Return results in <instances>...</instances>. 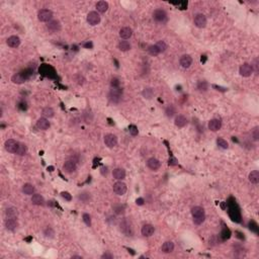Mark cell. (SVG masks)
Instances as JSON below:
<instances>
[{
    "mask_svg": "<svg viewBox=\"0 0 259 259\" xmlns=\"http://www.w3.org/2000/svg\"><path fill=\"white\" fill-rule=\"evenodd\" d=\"M192 215L193 217V223L195 225H202L206 220V213L202 207H193L192 208Z\"/></svg>",
    "mask_w": 259,
    "mask_h": 259,
    "instance_id": "1",
    "label": "cell"
},
{
    "mask_svg": "<svg viewBox=\"0 0 259 259\" xmlns=\"http://www.w3.org/2000/svg\"><path fill=\"white\" fill-rule=\"evenodd\" d=\"M20 143H19L17 141L13 140V139H9L5 141V144H4V147H5V150L7 152L12 153V154H16L17 151H19Z\"/></svg>",
    "mask_w": 259,
    "mask_h": 259,
    "instance_id": "2",
    "label": "cell"
},
{
    "mask_svg": "<svg viewBox=\"0 0 259 259\" xmlns=\"http://www.w3.org/2000/svg\"><path fill=\"white\" fill-rule=\"evenodd\" d=\"M122 94V89L120 87H111L110 94H108V97H110V100L113 103H117L120 101V99L121 97Z\"/></svg>",
    "mask_w": 259,
    "mask_h": 259,
    "instance_id": "3",
    "label": "cell"
},
{
    "mask_svg": "<svg viewBox=\"0 0 259 259\" xmlns=\"http://www.w3.org/2000/svg\"><path fill=\"white\" fill-rule=\"evenodd\" d=\"M53 19V12L50 9H40L38 12V19L42 22H50Z\"/></svg>",
    "mask_w": 259,
    "mask_h": 259,
    "instance_id": "4",
    "label": "cell"
},
{
    "mask_svg": "<svg viewBox=\"0 0 259 259\" xmlns=\"http://www.w3.org/2000/svg\"><path fill=\"white\" fill-rule=\"evenodd\" d=\"M193 22L197 28L203 29V28H206L208 20H207V17L204 14H202V13H197V14H195V16H194Z\"/></svg>",
    "mask_w": 259,
    "mask_h": 259,
    "instance_id": "5",
    "label": "cell"
},
{
    "mask_svg": "<svg viewBox=\"0 0 259 259\" xmlns=\"http://www.w3.org/2000/svg\"><path fill=\"white\" fill-rule=\"evenodd\" d=\"M87 22L90 25H97L100 22V15L97 11H90L87 14Z\"/></svg>",
    "mask_w": 259,
    "mask_h": 259,
    "instance_id": "6",
    "label": "cell"
},
{
    "mask_svg": "<svg viewBox=\"0 0 259 259\" xmlns=\"http://www.w3.org/2000/svg\"><path fill=\"white\" fill-rule=\"evenodd\" d=\"M104 144L108 148H113L117 145V138L113 134H106L104 136Z\"/></svg>",
    "mask_w": 259,
    "mask_h": 259,
    "instance_id": "7",
    "label": "cell"
},
{
    "mask_svg": "<svg viewBox=\"0 0 259 259\" xmlns=\"http://www.w3.org/2000/svg\"><path fill=\"white\" fill-rule=\"evenodd\" d=\"M113 192L116 193L117 195H122L127 192V184L125 182H122L121 180L117 181L115 184H113Z\"/></svg>",
    "mask_w": 259,
    "mask_h": 259,
    "instance_id": "8",
    "label": "cell"
},
{
    "mask_svg": "<svg viewBox=\"0 0 259 259\" xmlns=\"http://www.w3.org/2000/svg\"><path fill=\"white\" fill-rule=\"evenodd\" d=\"M239 73H240L241 76H243V77L251 76L252 73H253V69H252L251 65L248 64V63H244V64H242V65L240 66Z\"/></svg>",
    "mask_w": 259,
    "mask_h": 259,
    "instance_id": "9",
    "label": "cell"
},
{
    "mask_svg": "<svg viewBox=\"0 0 259 259\" xmlns=\"http://www.w3.org/2000/svg\"><path fill=\"white\" fill-rule=\"evenodd\" d=\"M153 19L158 22H165L167 20V13L163 9H156L153 12Z\"/></svg>",
    "mask_w": 259,
    "mask_h": 259,
    "instance_id": "10",
    "label": "cell"
},
{
    "mask_svg": "<svg viewBox=\"0 0 259 259\" xmlns=\"http://www.w3.org/2000/svg\"><path fill=\"white\" fill-rule=\"evenodd\" d=\"M77 169V165H76V162L75 161H72V160H69V161H66L64 163V165H63V171L66 172V173H73L75 172Z\"/></svg>",
    "mask_w": 259,
    "mask_h": 259,
    "instance_id": "11",
    "label": "cell"
},
{
    "mask_svg": "<svg viewBox=\"0 0 259 259\" xmlns=\"http://www.w3.org/2000/svg\"><path fill=\"white\" fill-rule=\"evenodd\" d=\"M154 232H155V228L150 224L144 225L142 227V229H141V233H142L144 237H151V236L154 234Z\"/></svg>",
    "mask_w": 259,
    "mask_h": 259,
    "instance_id": "12",
    "label": "cell"
},
{
    "mask_svg": "<svg viewBox=\"0 0 259 259\" xmlns=\"http://www.w3.org/2000/svg\"><path fill=\"white\" fill-rule=\"evenodd\" d=\"M147 166L151 170L156 171V170L159 169V168H160L161 162L159 161L158 159H156V158H150V159H148V161H147Z\"/></svg>",
    "mask_w": 259,
    "mask_h": 259,
    "instance_id": "13",
    "label": "cell"
},
{
    "mask_svg": "<svg viewBox=\"0 0 259 259\" xmlns=\"http://www.w3.org/2000/svg\"><path fill=\"white\" fill-rule=\"evenodd\" d=\"M26 78H28L26 75L22 73V72H20V73H16V74L13 75L11 77V81L15 84H22V83L25 82Z\"/></svg>",
    "mask_w": 259,
    "mask_h": 259,
    "instance_id": "14",
    "label": "cell"
},
{
    "mask_svg": "<svg viewBox=\"0 0 259 259\" xmlns=\"http://www.w3.org/2000/svg\"><path fill=\"white\" fill-rule=\"evenodd\" d=\"M133 35V30L129 26H125L120 30V37L122 40H128Z\"/></svg>",
    "mask_w": 259,
    "mask_h": 259,
    "instance_id": "15",
    "label": "cell"
},
{
    "mask_svg": "<svg viewBox=\"0 0 259 259\" xmlns=\"http://www.w3.org/2000/svg\"><path fill=\"white\" fill-rule=\"evenodd\" d=\"M4 224H5L6 229L9 231H14L17 227H19V222H17L15 219H10V218H7Z\"/></svg>",
    "mask_w": 259,
    "mask_h": 259,
    "instance_id": "16",
    "label": "cell"
},
{
    "mask_svg": "<svg viewBox=\"0 0 259 259\" xmlns=\"http://www.w3.org/2000/svg\"><path fill=\"white\" fill-rule=\"evenodd\" d=\"M222 128V122L220 120L213 119L208 121V129H210L212 132H217L219 131Z\"/></svg>",
    "mask_w": 259,
    "mask_h": 259,
    "instance_id": "17",
    "label": "cell"
},
{
    "mask_svg": "<svg viewBox=\"0 0 259 259\" xmlns=\"http://www.w3.org/2000/svg\"><path fill=\"white\" fill-rule=\"evenodd\" d=\"M179 63H180L181 67L189 68L190 66H192V58L190 57L189 55H183L182 57L180 58Z\"/></svg>",
    "mask_w": 259,
    "mask_h": 259,
    "instance_id": "18",
    "label": "cell"
},
{
    "mask_svg": "<svg viewBox=\"0 0 259 259\" xmlns=\"http://www.w3.org/2000/svg\"><path fill=\"white\" fill-rule=\"evenodd\" d=\"M6 43L10 48H17L20 45V39L17 35H11L7 39Z\"/></svg>",
    "mask_w": 259,
    "mask_h": 259,
    "instance_id": "19",
    "label": "cell"
},
{
    "mask_svg": "<svg viewBox=\"0 0 259 259\" xmlns=\"http://www.w3.org/2000/svg\"><path fill=\"white\" fill-rule=\"evenodd\" d=\"M47 28L50 31H52V33H56V31L61 30V24L59 20H51L48 24Z\"/></svg>",
    "mask_w": 259,
    "mask_h": 259,
    "instance_id": "20",
    "label": "cell"
},
{
    "mask_svg": "<svg viewBox=\"0 0 259 259\" xmlns=\"http://www.w3.org/2000/svg\"><path fill=\"white\" fill-rule=\"evenodd\" d=\"M112 175L117 180H122L126 178V171L122 168H116L112 171Z\"/></svg>",
    "mask_w": 259,
    "mask_h": 259,
    "instance_id": "21",
    "label": "cell"
},
{
    "mask_svg": "<svg viewBox=\"0 0 259 259\" xmlns=\"http://www.w3.org/2000/svg\"><path fill=\"white\" fill-rule=\"evenodd\" d=\"M187 119L182 116V115H179V116H176V119H175V121H174V124L176 127H178V128H184V127L187 125Z\"/></svg>",
    "mask_w": 259,
    "mask_h": 259,
    "instance_id": "22",
    "label": "cell"
},
{
    "mask_svg": "<svg viewBox=\"0 0 259 259\" xmlns=\"http://www.w3.org/2000/svg\"><path fill=\"white\" fill-rule=\"evenodd\" d=\"M37 127L40 130L46 131L50 128V121L47 119H45V117H40L37 121Z\"/></svg>",
    "mask_w": 259,
    "mask_h": 259,
    "instance_id": "23",
    "label": "cell"
},
{
    "mask_svg": "<svg viewBox=\"0 0 259 259\" xmlns=\"http://www.w3.org/2000/svg\"><path fill=\"white\" fill-rule=\"evenodd\" d=\"M31 202H33V204H35V206H44L45 199L40 194L35 193L33 194V197H31Z\"/></svg>",
    "mask_w": 259,
    "mask_h": 259,
    "instance_id": "24",
    "label": "cell"
},
{
    "mask_svg": "<svg viewBox=\"0 0 259 259\" xmlns=\"http://www.w3.org/2000/svg\"><path fill=\"white\" fill-rule=\"evenodd\" d=\"M161 250H162V252H164V253H171L174 250L173 242H171V241H166L165 243H163Z\"/></svg>",
    "mask_w": 259,
    "mask_h": 259,
    "instance_id": "25",
    "label": "cell"
},
{
    "mask_svg": "<svg viewBox=\"0 0 259 259\" xmlns=\"http://www.w3.org/2000/svg\"><path fill=\"white\" fill-rule=\"evenodd\" d=\"M35 186L30 183H25V184H24V186H22V192L26 195L35 194Z\"/></svg>",
    "mask_w": 259,
    "mask_h": 259,
    "instance_id": "26",
    "label": "cell"
},
{
    "mask_svg": "<svg viewBox=\"0 0 259 259\" xmlns=\"http://www.w3.org/2000/svg\"><path fill=\"white\" fill-rule=\"evenodd\" d=\"M5 215L6 218H10V219H15V218L19 216V212H17V208H15L14 207H10L6 208L5 211Z\"/></svg>",
    "mask_w": 259,
    "mask_h": 259,
    "instance_id": "27",
    "label": "cell"
},
{
    "mask_svg": "<svg viewBox=\"0 0 259 259\" xmlns=\"http://www.w3.org/2000/svg\"><path fill=\"white\" fill-rule=\"evenodd\" d=\"M248 179L251 183L253 184H257L259 182V172L257 170H254V171H251L249 173V176H248Z\"/></svg>",
    "mask_w": 259,
    "mask_h": 259,
    "instance_id": "28",
    "label": "cell"
},
{
    "mask_svg": "<svg viewBox=\"0 0 259 259\" xmlns=\"http://www.w3.org/2000/svg\"><path fill=\"white\" fill-rule=\"evenodd\" d=\"M96 8H97V11L98 12H101V13H104L106 12L107 9H108V3L106 1H98L96 3Z\"/></svg>",
    "mask_w": 259,
    "mask_h": 259,
    "instance_id": "29",
    "label": "cell"
},
{
    "mask_svg": "<svg viewBox=\"0 0 259 259\" xmlns=\"http://www.w3.org/2000/svg\"><path fill=\"white\" fill-rule=\"evenodd\" d=\"M121 230L122 233H125L127 236H132V234H133V232H132V229H131V226L127 222H122L121 224Z\"/></svg>",
    "mask_w": 259,
    "mask_h": 259,
    "instance_id": "30",
    "label": "cell"
},
{
    "mask_svg": "<svg viewBox=\"0 0 259 259\" xmlns=\"http://www.w3.org/2000/svg\"><path fill=\"white\" fill-rule=\"evenodd\" d=\"M119 49L121 50V52H128L131 50L132 46H131V44L128 42V40H121V42L119 43Z\"/></svg>",
    "mask_w": 259,
    "mask_h": 259,
    "instance_id": "31",
    "label": "cell"
},
{
    "mask_svg": "<svg viewBox=\"0 0 259 259\" xmlns=\"http://www.w3.org/2000/svg\"><path fill=\"white\" fill-rule=\"evenodd\" d=\"M42 115L45 116V117H48V119H51L54 116H55V111L52 107H45L43 111H42Z\"/></svg>",
    "mask_w": 259,
    "mask_h": 259,
    "instance_id": "32",
    "label": "cell"
},
{
    "mask_svg": "<svg viewBox=\"0 0 259 259\" xmlns=\"http://www.w3.org/2000/svg\"><path fill=\"white\" fill-rule=\"evenodd\" d=\"M90 198H91V195H90V193L89 192H82V193H80L79 194V199L82 202H84V203H87V202H89V201H90Z\"/></svg>",
    "mask_w": 259,
    "mask_h": 259,
    "instance_id": "33",
    "label": "cell"
},
{
    "mask_svg": "<svg viewBox=\"0 0 259 259\" xmlns=\"http://www.w3.org/2000/svg\"><path fill=\"white\" fill-rule=\"evenodd\" d=\"M143 96L145 98H147V99H151L153 97V95H154V90L152 88H145L143 90Z\"/></svg>",
    "mask_w": 259,
    "mask_h": 259,
    "instance_id": "34",
    "label": "cell"
},
{
    "mask_svg": "<svg viewBox=\"0 0 259 259\" xmlns=\"http://www.w3.org/2000/svg\"><path fill=\"white\" fill-rule=\"evenodd\" d=\"M217 144H218V146H219L220 148H222V149H228L229 148L228 142H227V141L225 139H223V138H218L217 139Z\"/></svg>",
    "mask_w": 259,
    "mask_h": 259,
    "instance_id": "35",
    "label": "cell"
},
{
    "mask_svg": "<svg viewBox=\"0 0 259 259\" xmlns=\"http://www.w3.org/2000/svg\"><path fill=\"white\" fill-rule=\"evenodd\" d=\"M155 46L158 48V50L160 51V53L165 52L166 49H167V44L164 42V40H159V42H157L155 44Z\"/></svg>",
    "mask_w": 259,
    "mask_h": 259,
    "instance_id": "36",
    "label": "cell"
},
{
    "mask_svg": "<svg viewBox=\"0 0 259 259\" xmlns=\"http://www.w3.org/2000/svg\"><path fill=\"white\" fill-rule=\"evenodd\" d=\"M148 53H149L151 56H158L159 54H161L160 51H159L158 48L155 46V45H153V46H150V47L148 48Z\"/></svg>",
    "mask_w": 259,
    "mask_h": 259,
    "instance_id": "37",
    "label": "cell"
},
{
    "mask_svg": "<svg viewBox=\"0 0 259 259\" xmlns=\"http://www.w3.org/2000/svg\"><path fill=\"white\" fill-rule=\"evenodd\" d=\"M175 112H176V111H175V108H174L173 105H168L166 107V110H165V113H166V116L168 117H172L175 115Z\"/></svg>",
    "mask_w": 259,
    "mask_h": 259,
    "instance_id": "38",
    "label": "cell"
},
{
    "mask_svg": "<svg viewBox=\"0 0 259 259\" xmlns=\"http://www.w3.org/2000/svg\"><path fill=\"white\" fill-rule=\"evenodd\" d=\"M208 87V84L207 81H199L197 84V89L199 91H207Z\"/></svg>",
    "mask_w": 259,
    "mask_h": 259,
    "instance_id": "39",
    "label": "cell"
},
{
    "mask_svg": "<svg viewBox=\"0 0 259 259\" xmlns=\"http://www.w3.org/2000/svg\"><path fill=\"white\" fill-rule=\"evenodd\" d=\"M26 151H28V148H26V146L24 144H21L19 145V151H17V155H19V156H24L26 154Z\"/></svg>",
    "mask_w": 259,
    "mask_h": 259,
    "instance_id": "40",
    "label": "cell"
},
{
    "mask_svg": "<svg viewBox=\"0 0 259 259\" xmlns=\"http://www.w3.org/2000/svg\"><path fill=\"white\" fill-rule=\"evenodd\" d=\"M44 235H45V237H46V238H54L55 232H54V230H53L52 228H50V227H48V228L44 231Z\"/></svg>",
    "mask_w": 259,
    "mask_h": 259,
    "instance_id": "41",
    "label": "cell"
},
{
    "mask_svg": "<svg viewBox=\"0 0 259 259\" xmlns=\"http://www.w3.org/2000/svg\"><path fill=\"white\" fill-rule=\"evenodd\" d=\"M82 218H83V222L85 223L86 226H88V227L91 226V217H90L88 213H83Z\"/></svg>",
    "mask_w": 259,
    "mask_h": 259,
    "instance_id": "42",
    "label": "cell"
},
{
    "mask_svg": "<svg viewBox=\"0 0 259 259\" xmlns=\"http://www.w3.org/2000/svg\"><path fill=\"white\" fill-rule=\"evenodd\" d=\"M113 211H115L116 213H125V206L116 204V206L113 207Z\"/></svg>",
    "mask_w": 259,
    "mask_h": 259,
    "instance_id": "43",
    "label": "cell"
},
{
    "mask_svg": "<svg viewBox=\"0 0 259 259\" xmlns=\"http://www.w3.org/2000/svg\"><path fill=\"white\" fill-rule=\"evenodd\" d=\"M61 197L65 199L67 202H71L72 201V195L68 192H61Z\"/></svg>",
    "mask_w": 259,
    "mask_h": 259,
    "instance_id": "44",
    "label": "cell"
},
{
    "mask_svg": "<svg viewBox=\"0 0 259 259\" xmlns=\"http://www.w3.org/2000/svg\"><path fill=\"white\" fill-rule=\"evenodd\" d=\"M129 130H130V133L132 136H137L139 131H138V128L136 126H130L129 127Z\"/></svg>",
    "mask_w": 259,
    "mask_h": 259,
    "instance_id": "45",
    "label": "cell"
},
{
    "mask_svg": "<svg viewBox=\"0 0 259 259\" xmlns=\"http://www.w3.org/2000/svg\"><path fill=\"white\" fill-rule=\"evenodd\" d=\"M111 87H120V81L117 78H112L111 81Z\"/></svg>",
    "mask_w": 259,
    "mask_h": 259,
    "instance_id": "46",
    "label": "cell"
},
{
    "mask_svg": "<svg viewBox=\"0 0 259 259\" xmlns=\"http://www.w3.org/2000/svg\"><path fill=\"white\" fill-rule=\"evenodd\" d=\"M252 135H253V138L255 141H257L259 139V129H258V127L254 128V130L252 132Z\"/></svg>",
    "mask_w": 259,
    "mask_h": 259,
    "instance_id": "47",
    "label": "cell"
},
{
    "mask_svg": "<svg viewBox=\"0 0 259 259\" xmlns=\"http://www.w3.org/2000/svg\"><path fill=\"white\" fill-rule=\"evenodd\" d=\"M81 46L86 48V49H92L93 48V44H92L91 40H87V42L82 43V45H81Z\"/></svg>",
    "mask_w": 259,
    "mask_h": 259,
    "instance_id": "48",
    "label": "cell"
},
{
    "mask_svg": "<svg viewBox=\"0 0 259 259\" xmlns=\"http://www.w3.org/2000/svg\"><path fill=\"white\" fill-rule=\"evenodd\" d=\"M251 67H252L253 71L258 72V59H255V60H254V64L251 65Z\"/></svg>",
    "mask_w": 259,
    "mask_h": 259,
    "instance_id": "49",
    "label": "cell"
},
{
    "mask_svg": "<svg viewBox=\"0 0 259 259\" xmlns=\"http://www.w3.org/2000/svg\"><path fill=\"white\" fill-rule=\"evenodd\" d=\"M249 226H250V227H249L250 230H253L254 232H257V225H256L254 222H251V223H250Z\"/></svg>",
    "mask_w": 259,
    "mask_h": 259,
    "instance_id": "50",
    "label": "cell"
},
{
    "mask_svg": "<svg viewBox=\"0 0 259 259\" xmlns=\"http://www.w3.org/2000/svg\"><path fill=\"white\" fill-rule=\"evenodd\" d=\"M101 258L102 259H112L113 258V255L112 254H111V253H104V254H102V256H101Z\"/></svg>",
    "mask_w": 259,
    "mask_h": 259,
    "instance_id": "51",
    "label": "cell"
},
{
    "mask_svg": "<svg viewBox=\"0 0 259 259\" xmlns=\"http://www.w3.org/2000/svg\"><path fill=\"white\" fill-rule=\"evenodd\" d=\"M144 202H145V201H144V198H142V197H139V198L136 199V203H137L138 206H143Z\"/></svg>",
    "mask_w": 259,
    "mask_h": 259,
    "instance_id": "52",
    "label": "cell"
},
{
    "mask_svg": "<svg viewBox=\"0 0 259 259\" xmlns=\"http://www.w3.org/2000/svg\"><path fill=\"white\" fill-rule=\"evenodd\" d=\"M213 88H216V90H220V91H226L227 88L225 87H221V86H217V85H213Z\"/></svg>",
    "mask_w": 259,
    "mask_h": 259,
    "instance_id": "53",
    "label": "cell"
},
{
    "mask_svg": "<svg viewBox=\"0 0 259 259\" xmlns=\"http://www.w3.org/2000/svg\"><path fill=\"white\" fill-rule=\"evenodd\" d=\"M100 172H101V174L104 176V175H106L107 174V172H108V170H107V167H102L101 169H100Z\"/></svg>",
    "mask_w": 259,
    "mask_h": 259,
    "instance_id": "54",
    "label": "cell"
},
{
    "mask_svg": "<svg viewBox=\"0 0 259 259\" xmlns=\"http://www.w3.org/2000/svg\"><path fill=\"white\" fill-rule=\"evenodd\" d=\"M176 162H177V161L175 160V159H171V160L169 159V164H171V165H175V164H177Z\"/></svg>",
    "mask_w": 259,
    "mask_h": 259,
    "instance_id": "55",
    "label": "cell"
},
{
    "mask_svg": "<svg viewBox=\"0 0 259 259\" xmlns=\"http://www.w3.org/2000/svg\"><path fill=\"white\" fill-rule=\"evenodd\" d=\"M72 258H79V259H82V257H81V256H78V255H74V256H72Z\"/></svg>",
    "mask_w": 259,
    "mask_h": 259,
    "instance_id": "56",
    "label": "cell"
},
{
    "mask_svg": "<svg viewBox=\"0 0 259 259\" xmlns=\"http://www.w3.org/2000/svg\"><path fill=\"white\" fill-rule=\"evenodd\" d=\"M221 207H222L223 208H225V203H222V204H221Z\"/></svg>",
    "mask_w": 259,
    "mask_h": 259,
    "instance_id": "57",
    "label": "cell"
}]
</instances>
